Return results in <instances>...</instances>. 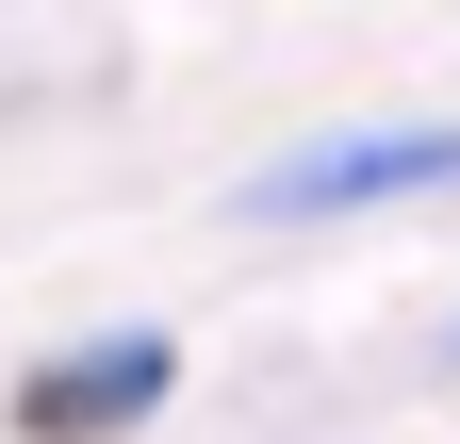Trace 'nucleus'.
Masks as SVG:
<instances>
[{"instance_id":"1","label":"nucleus","mask_w":460,"mask_h":444,"mask_svg":"<svg viewBox=\"0 0 460 444\" xmlns=\"http://www.w3.org/2000/svg\"><path fill=\"white\" fill-rule=\"evenodd\" d=\"M164 395H181V346H164V329H115V346H66V362L17 378V444H115Z\"/></svg>"},{"instance_id":"2","label":"nucleus","mask_w":460,"mask_h":444,"mask_svg":"<svg viewBox=\"0 0 460 444\" xmlns=\"http://www.w3.org/2000/svg\"><path fill=\"white\" fill-rule=\"evenodd\" d=\"M378 198H460V116L329 132V148H296V164H263V214H378Z\"/></svg>"}]
</instances>
